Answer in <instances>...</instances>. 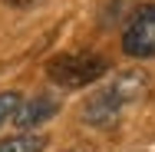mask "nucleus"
<instances>
[{"mask_svg": "<svg viewBox=\"0 0 155 152\" xmlns=\"http://www.w3.org/2000/svg\"><path fill=\"white\" fill-rule=\"evenodd\" d=\"M149 86V76L142 73V69H129V73H119L106 90H99L83 106V119L89 122V126H112V122L119 119V113H122V106H129L132 99H139L142 93Z\"/></svg>", "mask_w": 155, "mask_h": 152, "instance_id": "obj_1", "label": "nucleus"}, {"mask_svg": "<svg viewBox=\"0 0 155 152\" xmlns=\"http://www.w3.org/2000/svg\"><path fill=\"white\" fill-rule=\"evenodd\" d=\"M109 63L99 53H63V56H53L46 63V73L56 86H66V90H79V86H89L99 76H106Z\"/></svg>", "mask_w": 155, "mask_h": 152, "instance_id": "obj_2", "label": "nucleus"}, {"mask_svg": "<svg viewBox=\"0 0 155 152\" xmlns=\"http://www.w3.org/2000/svg\"><path fill=\"white\" fill-rule=\"evenodd\" d=\"M122 50L135 60L155 56V3L135 10V17L122 30Z\"/></svg>", "mask_w": 155, "mask_h": 152, "instance_id": "obj_3", "label": "nucleus"}, {"mask_svg": "<svg viewBox=\"0 0 155 152\" xmlns=\"http://www.w3.org/2000/svg\"><path fill=\"white\" fill-rule=\"evenodd\" d=\"M56 109H60V103H56L53 96H33L30 103H23L20 113L13 116V126H20V129H33V126L46 122L50 116H56Z\"/></svg>", "mask_w": 155, "mask_h": 152, "instance_id": "obj_4", "label": "nucleus"}, {"mask_svg": "<svg viewBox=\"0 0 155 152\" xmlns=\"http://www.w3.org/2000/svg\"><path fill=\"white\" fill-rule=\"evenodd\" d=\"M46 149V136H33V132H20L0 142V152H43Z\"/></svg>", "mask_w": 155, "mask_h": 152, "instance_id": "obj_5", "label": "nucleus"}, {"mask_svg": "<svg viewBox=\"0 0 155 152\" xmlns=\"http://www.w3.org/2000/svg\"><path fill=\"white\" fill-rule=\"evenodd\" d=\"M20 106H23V96H20V93H13V90L0 93V126L13 119V116L20 113Z\"/></svg>", "mask_w": 155, "mask_h": 152, "instance_id": "obj_6", "label": "nucleus"}, {"mask_svg": "<svg viewBox=\"0 0 155 152\" xmlns=\"http://www.w3.org/2000/svg\"><path fill=\"white\" fill-rule=\"evenodd\" d=\"M7 7H17V10H27V7H36V3H43V0H3Z\"/></svg>", "mask_w": 155, "mask_h": 152, "instance_id": "obj_7", "label": "nucleus"}]
</instances>
